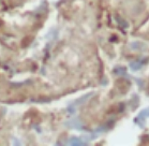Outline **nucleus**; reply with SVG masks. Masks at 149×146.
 Here are the masks:
<instances>
[{
  "mask_svg": "<svg viewBox=\"0 0 149 146\" xmlns=\"http://www.w3.org/2000/svg\"><path fill=\"white\" fill-rule=\"evenodd\" d=\"M91 96H92V94H88V95H85V96H83V97H81L78 100H76V103H75L74 105L76 106V105H81V104H83V103H84L85 101H87Z\"/></svg>",
  "mask_w": 149,
  "mask_h": 146,
  "instance_id": "2",
  "label": "nucleus"
},
{
  "mask_svg": "<svg viewBox=\"0 0 149 146\" xmlns=\"http://www.w3.org/2000/svg\"><path fill=\"white\" fill-rule=\"evenodd\" d=\"M67 125L70 127H74V128H76V129H81V128H83V125H81L78 120H72V122H68Z\"/></svg>",
  "mask_w": 149,
  "mask_h": 146,
  "instance_id": "3",
  "label": "nucleus"
},
{
  "mask_svg": "<svg viewBox=\"0 0 149 146\" xmlns=\"http://www.w3.org/2000/svg\"><path fill=\"white\" fill-rule=\"evenodd\" d=\"M68 144L70 145H74V146H77V145H84L85 142L84 141H81V139H78V138H72L68 141Z\"/></svg>",
  "mask_w": 149,
  "mask_h": 146,
  "instance_id": "1",
  "label": "nucleus"
}]
</instances>
